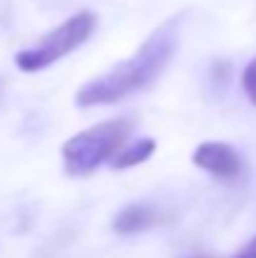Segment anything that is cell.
<instances>
[{
  "label": "cell",
  "mask_w": 256,
  "mask_h": 258,
  "mask_svg": "<svg viewBox=\"0 0 256 258\" xmlns=\"http://www.w3.org/2000/svg\"><path fill=\"white\" fill-rule=\"evenodd\" d=\"M178 45V18L164 23L159 30L151 33V38L123 63L111 68L106 76L85 83L76 93V103L81 108L90 105H111L126 95H133L143 88H148L171 63Z\"/></svg>",
  "instance_id": "1"
},
{
  "label": "cell",
  "mask_w": 256,
  "mask_h": 258,
  "mask_svg": "<svg viewBox=\"0 0 256 258\" xmlns=\"http://www.w3.org/2000/svg\"><path fill=\"white\" fill-rule=\"evenodd\" d=\"M193 166L211 173L221 180H236L244 171V161L239 151L221 141H206L193 151Z\"/></svg>",
  "instance_id": "4"
},
{
  "label": "cell",
  "mask_w": 256,
  "mask_h": 258,
  "mask_svg": "<svg viewBox=\"0 0 256 258\" xmlns=\"http://www.w3.org/2000/svg\"><path fill=\"white\" fill-rule=\"evenodd\" d=\"M95 30V15L93 13H76L73 18H68L63 25H58L56 30H50L35 48H25L15 55V66L25 73H38L45 71L48 66H53L56 60L66 58L71 50H76L78 45H83L90 38V33Z\"/></svg>",
  "instance_id": "3"
},
{
  "label": "cell",
  "mask_w": 256,
  "mask_h": 258,
  "mask_svg": "<svg viewBox=\"0 0 256 258\" xmlns=\"http://www.w3.org/2000/svg\"><path fill=\"white\" fill-rule=\"evenodd\" d=\"M133 133V123L128 118L103 120L83 133L68 138L63 143V166L71 175H88L113 158Z\"/></svg>",
  "instance_id": "2"
},
{
  "label": "cell",
  "mask_w": 256,
  "mask_h": 258,
  "mask_svg": "<svg viewBox=\"0 0 256 258\" xmlns=\"http://www.w3.org/2000/svg\"><path fill=\"white\" fill-rule=\"evenodd\" d=\"M153 221H156V213H153L148 206H143V203H133V206H126V208L116 216V221H113V231H116V233H123V236L141 233V231H146Z\"/></svg>",
  "instance_id": "5"
},
{
  "label": "cell",
  "mask_w": 256,
  "mask_h": 258,
  "mask_svg": "<svg viewBox=\"0 0 256 258\" xmlns=\"http://www.w3.org/2000/svg\"><path fill=\"white\" fill-rule=\"evenodd\" d=\"M153 151H156V141H153V138H141L138 143H133V146H128V148H121V151L116 153V158H113L111 166H113L116 171L136 168V166L146 163V161L153 156Z\"/></svg>",
  "instance_id": "6"
},
{
  "label": "cell",
  "mask_w": 256,
  "mask_h": 258,
  "mask_svg": "<svg viewBox=\"0 0 256 258\" xmlns=\"http://www.w3.org/2000/svg\"><path fill=\"white\" fill-rule=\"evenodd\" d=\"M241 86H244L246 98L256 105V58L246 66V71H244V76H241Z\"/></svg>",
  "instance_id": "7"
},
{
  "label": "cell",
  "mask_w": 256,
  "mask_h": 258,
  "mask_svg": "<svg viewBox=\"0 0 256 258\" xmlns=\"http://www.w3.org/2000/svg\"><path fill=\"white\" fill-rule=\"evenodd\" d=\"M234 258H256V236H254V238H251V241H249V243H246V246H244V248H241V251H239V253H236Z\"/></svg>",
  "instance_id": "8"
}]
</instances>
